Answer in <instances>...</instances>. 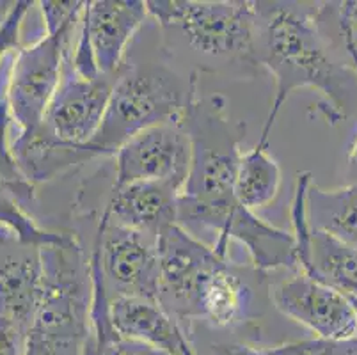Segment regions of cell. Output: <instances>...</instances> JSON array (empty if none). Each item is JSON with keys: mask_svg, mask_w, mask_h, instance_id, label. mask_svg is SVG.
Segmentation results:
<instances>
[{"mask_svg": "<svg viewBox=\"0 0 357 355\" xmlns=\"http://www.w3.org/2000/svg\"><path fill=\"white\" fill-rule=\"evenodd\" d=\"M275 352H278L279 355H320L314 350H311L306 345V341L281 345V347H275Z\"/></svg>", "mask_w": 357, "mask_h": 355, "instance_id": "cell-31", "label": "cell"}, {"mask_svg": "<svg viewBox=\"0 0 357 355\" xmlns=\"http://www.w3.org/2000/svg\"><path fill=\"white\" fill-rule=\"evenodd\" d=\"M0 231H6L20 243L34 247L63 246L73 239L70 233L41 227L22 204L15 190L2 180H0Z\"/></svg>", "mask_w": 357, "mask_h": 355, "instance_id": "cell-21", "label": "cell"}, {"mask_svg": "<svg viewBox=\"0 0 357 355\" xmlns=\"http://www.w3.org/2000/svg\"><path fill=\"white\" fill-rule=\"evenodd\" d=\"M199 93V75H181L165 63H132L125 59L110 96L105 117L89 144L102 158L137 133L181 121L190 100Z\"/></svg>", "mask_w": 357, "mask_h": 355, "instance_id": "cell-5", "label": "cell"}, {"mask_svg": "<svg viewBox=\"0 0 357 355\" xmlns=\"http://www.w3.org/2000/svg\"><path fill=\"white\" fill-rule=\"evenodd\" d=\"M274 308L314 334V340L347 341L357 338V320L349 297L307 273L291 272L268 289Z\"/></svg>", "mask_w": 357, "mask_h": 355, "instance_id": "cell-9", "label": "cell"}, {"mask_svg": "<svg viewBox=\"0 0 357 355\" xmlns=\"http://www.w3.org/2000/svg\"><path fill=\"white\" fill-rule=\"evenodd\" d=\"M80 18L55 34H43L36 43L13 54L8 100L16 126L15 135H31L43 125L48 105L61 84L64 59L77 36Z\"/></svg>", "mask_w": 357, "mask_h": 355, "instance_id": "cell-6", "label": "cell"}, {"mask_svg": "<svg viewBox=\"0 0 357 355\" xmlns=\"http://www.w3.org/2000/svg\"><path fill=\"white\" fill-rule=\"evenodd\" d=\"M345 176H347V185H357V133L354 137L352 144H350L349 153H347V167H345Z\"/></svg>", "mask_w": 357, "mask_h": 355, "instance_id": "cell-30", "label": "cell"}, {"mask_svg": "<svg viewBox=\"0 0 357 355\" xmlns=\"http://www.w3.org/2000/svg\"><path fill=\"white\" fill-rule=\"evenodd\" d=\"M103 355H174L162 348L151 347V345L139 343V341L118 340L109 347Z\"/></svg>", "mask_w": 357, "mask_h": 355, "instance_id": "cell-28", "label": "cell"}, {"mask_svg": "<svg viewBox=\"0 0 357 355\" xmlns=\"http://www.w3.org/2000/svg\"><path fill=\"white\" fill-rule=\"evenodd\" d=\"M43 292L41 247L0 231V315L29 334Z\"/></svg>", "mask_w": 357, "mask_h": 355, "instance_id": "cell-13", "label": "cell"}, {"mask_svg": "<svg viewBox=\"0 0 357 355\" xmlns=\"http://www.w3.org/2000/svg\"><path fill=\"white\" fill-rule=\"evenodd\" d=\"M160 31L162 55L189 75L255 77L256 8L249 0H148Z\"/></svg>", "mask_w": 357, "mask_h": 355, "instance_id": "cell-3", "label": "cell"}, {"mask_svg": "<svg viewBox=\"0 0 357 355\" xmlns=\"http://www.w3.org/2000/svg\"><path fill=\"white\" fill-rule=\"evenodd\" d=\"M306 211L311 231L357 249V185L322 188L311 183Z\"/></svg>", "mask_w": 357, "mask_h": 355, "instance_id": "cell-18", "label": "cell"}, {"mask_svg": "<svg viewBox=\"0 0 357 355\" xmlns=\"http://www.w3.org/2000/svg\"><path fill=\"white\" fill-rule=\"evenodd\" d=\"M109 315L119 340L151 345L174 355H197L185 325L169 315L158 301L141 297L112 299Z\"/></svg>", "mask_w": 357, "mask_h": 355, "instance_id": "cell-15", "label": "cell"}, {"mask_svg": "<svg viewBox=\"0 0 357 355\" xmlns=\"http://www.w3.org/2000/svg\"><path fill=\"white\" fill-rule=\"evenodd\" d=\"M157 252L160 266L158 304L181 325L194 322L204 279L228 258L178 222L158 234Z\"/></svg>", "mask_w": 357, "mask_h": 355, "instance_id": "cell-8", "label": "cell"}, {"mask_svg": "<svg viewBox=\"0 0 357 355\" xmlns=\"http://www.w3.org/2000/svg\"><path fill=\"white\" fill-rule=\"evenodd\" d=\"M304 273L347 297H357V249L313 231L310 266Z\"/></svg>", "mask_w": 357, "mask_h": 355, "instance_id": "cell-20", "label": "cell"}, {"mask_svg": "<svg viewBox=\"0 0 357 355\" xmlns=\"http://www.w3.org/2000/svg\"><path fill=\"white\" fill-rule=\"evenodd\" d=\"M13 155L32 185L48 183L71 169L102 158L91 144L75 146L61 142L38 128L31 135H13Z\"/></svg>", "mask_w": 357, "mask_h": 355, "instance_id": "cell-16", "label": "cell"}, {"mask_svg": "<svg viewBox=\"0 0 357 355\" xmlns=\"http://www.w3.org/2000/svg\"><path fill=\"white\" fill-rule=\"evenodd\" d=\"M116 80L118 75L80 77L71 68L66 54L61 84L40 128L66 144H89L102 126Z\"/></svg>", "mask_w": 357, "mask_h": 355, "instance_id": "cell-10", "label": "cell"}, {"mask_svg": "<svg viewBox=\"0 0 357 355\" xmlns=\"http://www.w3.org/2000/svg\"><path fill=\"white\" fill-rule=\"evenodd\" d=\"M318 29L357 75V0L317 2Z\"/></svg>", "mask_w": 357, "mask_h": 355, "instance_id": "cell-22", "label": "cell"}, {"mask_svg": "<svg viewBox=\"0 0 357 355\" xmlns=\"http://www.w3.org/2000/svg\"><path fill=\"white\" fill-rule=\"evenodd\" d=\"M11 6H13V2H2V0H0V24H2V22H4V18L6 16H8V13H9V9H11Z\"/></svg>", "mask_w": 357, "mask_h": 355, "instance_id": "cell-32", "label": "cell"}, {"mask_svg": "<svg viewBox=\"0 0 357 355\" xmlns=\"http://www.w3.org/2000/svg\"><path fill=\"white\" fill-rule=\"evenodd\" d=\"M197 355H279L275 348H258L243 343H213Z\"/></svg>", "mask_w": 357, "mask_h": 355, "instance_id": "cell-27", "label": "cell"}, {"mask_svg": "<svg viewBox=\"0 0 357 355\" xmlns=\"http://www.w3.org/2000/svg\"><path fill=\"white\" fill-rule=\"evenodd\" d=\"M11 57L13 54L0 64V180L6 181L15 190L18 199L29 210L36 204V187L25 178L20 165L16 162L11 148L13 137L9 135L13 125V116L8 100V78Z\"/></svg>", "mask_w": 357, "mask_h": 355, "instance_id": "cell-23", "label": "cell"}, {"mask_svg": "<svg viewBox=\"0 0 357 355\" xmlns=\"http://www.w3.org/2000/svg\"><path fill=\"white\" fill-rule=\"evenodd\" d=\"M110 188L137 181H176L183 187L190 169L192 146L181 123H164L137 133L114 153Z\"/></svg>", "mask_w": 357, "mask_h": 355, "instance_id": "cell-11", "label": "cell"}, {"mask_svg": "<svg viewBox=\"0 0 357 355\" xmlns=\"http://www.w3.org/2000/svg\"><path fill=\"white\" fill-rule=\"evenodd\" d=\"M27 334L15 322L0 315V355H24Z\"/></svg>", "mask_w": 357, "mask_h": 355, "instance_id": "cell-26", "label": "cell"}, {"mask_svg": "<svg viewBox=\"0 0 357 355\" xmlns=\"http://www.w3.org/2000/svg\"><path fill=\"white\" fill-rule=\"evenodd\" d=\"M306 345L320 355H357V338L347 341L310 340Z\"/></svg>", "mask_w": 357, "mask_h": 355, "instance_id": "cell-29", "label": "cell"}, {"mask_svg": "<svg viewBox=\"0 0 357 355\" xmlns=\"http://www.w3.org/2000/svg\"><path fill=\"white\" fill-rule=\"evenodd\" d=\"M38 6H40L41 16H43L45 34H55L82 16L86 2H79V0H68V2L43 0V2H38Z\"/></svg>", "mask_w": 357, "mask_h": 355, "instance_id": "cell-25", "label": "cell"}, {"mask_svg": "<svg viewBox=\"0 0 357 355\" xmlns=\"http://www.w3.org/2000/svg\"><path fill=\"white\" fill-rule=\"evenodd\" d=\"M32 6L34 4L29 0H16L13 2L4 22L0 24V64L4 63L9 55L20 50L22 27Z\"/></svg>", "mask_w": 357, "mask_h": 355, "instance_id": "cell-24", "label": "cell"}, {"mask_svg": "<svg viewBox=\"0 0 357 355\" xmlns=\"http://www.w3.org/2000/svg\"><path fill=\"white\" fill-rule=\"evenodd\" d=\"M256 59L275 80V94L259 139L268 141L279 112L298 89H313L314 116L337 125L357 109V75L318 29L314 2L259 0Z\"/></svg>", "mask_w": 357, "mask_h": 355, "instance_id": "cell-2", "label": "cell"}, {"mask_svg": "<svg viewBox=\"0 0 357 355\" xmlns=\"http://www.w3.org/2000/svg\"><path fill=\"white\" fill-rule=\"evenodd\" d=\"M350 304H352V309H354V315H356V320H357V297H349Z\"/></svg>", "mask_w": 357, "mask_h": 355, "instance_id": "cell-33", "label": "cell"}, {"mask_svg": "<svg viewBox=\"0 0 357 355\" xmlns=\"http://www.w3.org/2000/svg\"><path fill=\"white\" fill-rule=\"evenodd\" d=\"M180 190L176 181H137L110 188L100 219L157 239L165 227L176 224Z\"/></svg>", "mask_w": 357, "mask_h": 355, "instance_id": "cell-14", "label": "cell"}, {"mask_svg": "<svg viewBox=\"0 0 357 355\" xmlns=\"http://www.w3.org/2000/svg\"><path fill=\"white\" fill-rule=\"evenodd\" d=\"M181 126L192 146V158L180 195L178 219L183 229L228 258L229 242L242 243L258 272H297L294 234L259 219L236 199L235 183L248 126L228 114L220 94L190 100Z\"/></svg>", "mask_w": 357, "mask_h": 355, "instance_id": "cell-1", "label": "cell"}, {"mask_svg": "<svg viewBox=\"0 0 357 355\" xmlns=\"http://www.w3.org/2000/svg\"><path fill=\"white\" fill-rule=\"evenodd\" d=\"M148 16V8L142 0L86 2L80 32L86 36L100 73H119L132 39L141 31Z\"/></svg>", "mask_w": 357, "mask_h": 355, "instance_id": "cell-12", "label": "cell"}, {"mask_svg": "<svg viewBox=\"0 0 357 355\" xmlns=\"http://www.w3.org/2000/svg\"><path fill=\"white\" fill-rule=\"evenodd\" d=\"M89 266L102 279L107 297H141L158 301L157 239L98 219Z\"/></svg>", "mask_w": 357, "mask_h": 355, "instance_id": "cell-7", "label": "cell"}, {"mask_svg": "<svg viewBox=\"0 0 357 355\" xmlns=\"http://www.w3.org/2000/svg\"><path fill=\"white\" fill-rule=\"evenodd\" d=\"M283 183L281 165L268 153V141L258 139L255 148L242 151L236 169L235 192L243 208L258 211L271 206Z\"/></svg>", "mask_w": 357, "mask_h": 355, "instance_id": "cell-19", "label": "cell"}, {"mask_svg": "<svg viewBox=\"0 0 357 355\" xmlns=\"http://www.w3.org/2000/svg\"><path fill=\"white\" fill-rule=\"evenodd\" d=\"M252 305V288L236 272L235 265L226 262L204 279L197 297L196 320L219 328L236 327L251 318Z\"/></svg>", "mask_w": 357, "mask_h": 355, "instance_id": "cell-17", "label": "cell"}, {"mask_svg": "<svg viewBox=\"0 0 357 355\" xmlns=\"http://www.w3.org/2000/svg\"><path fill=\"white\" fill-rule=\"evenodd\" d=\"M43 292L24 355H84L91 340L89 258L71 239L41 247Z\"/></svg>", "mask_w": 357, "mask_h": 355, "instance_id": "cell-4", "label": "cell"}]
</instances>
